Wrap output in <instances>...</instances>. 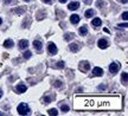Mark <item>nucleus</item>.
Returning a JSON list of instances; mask_svg holds the SVG:
<instances>
[{
  "mask_svg": "<svg viewBox=\"0 0 128 116\" xmlns=\"http://www.w3.org/2000/svg\"><path fill=\"white\" fill-rule=\"evenodd\" d=\"M4 46L5 47H12L13 46V40H12V39H6L4 43Z\"/></svg>",
  "mask_w": 128,
  "mask_h": 116,
  "instance_id": "nucleus-16",
  "label": "nucleus"
},
{
  "mask_svg": "<svg viewBox=\"0 0 128 116\" xmlns=\"http://www.w3.org/2000/svg\"><path fill=\"white\" fill-rule=\"evenodd\" d=\"M87 33H88L87 25H83V26H81V28H80V34H81V36H86Z\"/></svg>",
  "mask_w": 128,
  "mask_h": 116,
  "instance_id": "nucleus-15",
  "label": "nucleus"
},
{
  "mask_svg": "<svg viewBox=\"0 0 128 116\" xmlns=\"http://www.w3.org/2000/svg\"><path fill=\"white\" fill-rule=\"evenodd\" d=\"M122 79H124V83L127 84V72H124V74H122Z\"/></svg>",
  "mask_w": 128,
  "mask_h": 116,
  "instance_id": "nucleus-23",
  "label": "nucleus"
},
{
  "mask_svg": "<svg viewBox=\"0 0 128 116\" xmlns=\"http://www.w3.org/2000/svg\"><path fill=\"white\" fill-rule=\"evenodd\" d=\"M70 21H71L72 24H78L80 23V15H77V14L70 15Z\"/></svg>",
  "mask_w": 128,
  "mask_h": 116,
  "instance_id": "nucleus-13",
  "label": "nucleus"
},
{
  "mask_svg": "<svg viewBox=\"0 0 128 116\" xmlns=\"http://www.w3.org/2000/svg\"><path fill=\"white\" fill-rule=\"evenodd\" d=\"M96 6H97V7H102V6H103V2H102V1H98V2L96 4Z\"/></svg>",
  "mask_w": 128,
  "mask_h": 116,
  "instance_id": "nucleus-27",
  "label": "nucleus"
},
{
  "mask_svg": "<svg viewBox=\"0 0 128 116\" xmlns=\"http://www.w3.org/2000/svg\"><path fill=\"white\" fill-rule=\"evenodd\" d=\"M119 26H120V27H122V26H124V27H127L128 25H127V24H120Z\"/></svg>",
  "mask_w": 128,
  "mask_h": 116,
  "instance_id": "nucleus-30",
  "label": "nucleus"
},
{
  "mask_svg": "<svg viewBox=\"0 0 128 116\" xmlns=\"http://www.w3.org/2000/svg\"><path fill=\"white\" fill-rule=\"evenodd\" d=\"M119 69H120L119 63H112V64L109 65V71L112 74H116V72L119 71Z\"/></svg>",
  "mask_w": 128,
  "mask_h": 116,
  "instance_id": "nucleus-3",
  "label": "nucleus"
},
{
  "mask_svg": "<svg viewBox=\"0 0 128 116\" xmlns=\"http://www.w3.org/2000/svg\"><path fill=\"white\" fill-rule=\"evenodd\" d=\"M55 87H62V82H60V81H56V82H55Z\"/></svg>",
  "mask_w": 128,
  "mask_h": 116,
  "instance_id": "nucleus-25",
  "label": "nucleus"
},
{
  "mask_svg": "<svg viewBox=\"0 0 128 116\" xmlns=\"http://www.w3.org/2000/svg\"><path fill=\"white\" fill-rule=\"evenodd\" d=\"M14 13H18V14L24 13V8H17V9H14Z\"/></svg>",
  "mask_w": 128,
  "mask_h": 116,
  "instance_id": "nucleus-24",
  "label": "nucleus"
},
{
  "mask_svg": "<svg viewBox=\"0 0 128 116\" xmlns=\"http://www.w3.org/2000/svg\"><path fill=\"white\" fill-rule=\"evenodd\" d=\"M75 108L77 110H119L120 96H76Z\"/></svg>",
  "mask_w": 128,
  "mask_h": 116,
  "instance_id": "nucleus-1",
  "label": "nucleus"
},
{
  "mask_svg": "<svg viewBox=\"0 0 128 116\" xmlns=\"http://www.w3.org/2000/svg\"><path fill=\"white\" fill-rule=\"evenodd\" d=\"M28 42L26 39H22V40L19 42V49L25 50V49H28Z\"/></svg>",
  "mask_w": 128,
  "mask_h": 116,
  "instance_id": "nucleus-7",
  "label": "nucleus"
},
{
  "mask_svg": "<svg viewBox=\"0 0 128 116\" xmlns=\"http://www.w3.org/2000/svg\"><path fill=\"white\" fill-rule=\"evenodd\" d=\"M121 1H122L124 4H126V2H127V0H121Z\"/></svg>",
  "mask_w": 128,
  "mask_h": 116,
  "instance_id": "nucleus-34",
  "label": "nucleus"
},
{
  "mask_svg": "<svg viewBox=\"0 0 128 116\" xmlns=\"http://www.w3.org/2000/svg\"><path fill=\"white\" fill-rule=\"evenodd\" d=\"M69 49H70V51L77 52L78 50H80V46H78V44H75V43H72V44H70V45H69Z\"/></svg>",
  "mask_w": 128,
  "mask_h": 116,
  "instance_id": "nucleus-14",
  "label": "nucleus"
},
{
  "mask_svg": "<svg viewBox=\"0 0 128 116\" xmlns=\"http://www.w3.org/2000/svg\"><path fill=\"white\" fill-rule=\"evenodd\" d=\"M68 0H60V2H62V4H64V2H66Z\"/></svg>",
  "mask_w": 128,
  "mask_h": 116,
  "instance_id": "nucleus-32",
  "label": "nucleus"
},
{
  "mask_svg": "<svg viewBox=\"0 0 128 116\" xmlns=\"http://www.w3.org/2000/svg\"><path fill=\"white\" fill-rule=\"evenodd\" d=\"M48 50L50 52L51 55H55L56 52H57V46H56L54 43H49V45H48Z\"/></svg>",
  "mask_w": 128,
  "mask_h": 116,
  "instance_id": "nucleus-5",
  "label": "nucleus"
},
{
  "mask_svg": "<svg viewBox=\"0 0 128 116\" xmlns=\"http://www.w3.org/2000/svg\"><path fill=\"white\" fill-rule=\"evenodd\" d=\"M69 9H71V11H75V9H77L78 7H80V2H77V1H72V2H70L69 4Z\"/></svg>",
  "mask_w": 128,
  "mask_h": 116,
  "instance_id": "nucleus-9",
  "label": "nucleus"
},
{
  "mask_svg": "<svg viewBox=\"0 0 128 116\" xmlns=\"http://www.w3.org/2000/svg\"><path fill=\"white\" fill-rule=\"evenodd\" d=\"M43 2H45V4H52V0H42Z\"/></svg>",
  "mask_w": 128,
  "mask_h": 116,
  "instance_id": "nucleus-28",
  "label": "nucleus"
},
{
  "mask_svg": "<svg viewBox=\"0 0 128 116\" xmlns=\"http://www.w3.org/2000/svg\"><path fill=\"white\" fill-rule=\"evenodd\" d=\"M92 26L94 27H100L101 26V24H102V21H101V19L100 18H94L92 19Z\"/></svg>",
  "mask_w": 128,
  "mask_h": 116,
  "instance_id": "nucleus-11",
  "label": "nucleus"
},
{
  "mask_svg": "<svg viewBox=\"0 0 128 116\" xmlns=\"http://www.w3.org/2000/svg\"><path fill=\"white\" fill-rule=\"evenodd\" d=\"M74 36H75L74 33H66V34H65V40H70V39H72Z\"/></svg>",
  "mask_w": 128,
  "mask_h": 116,
  "instance_id": "nucleus-21",
  "label": "nucleus"
},
{
  "mask_svg": "<svg viewBox=\"0 0 128 116\" xmlns=\"http://www.w3.org/2000/svg\"><path fill=\"white\" fill-rule=\"evenodd\" d=\"M122 18H124V20H127V18H128V13H127V12H124V13H122Z\"/></svg>",
  "mask_w": 128,
  "mask_h": 116,
  "instance_id": "nucleus-26",
  "label": "nucleus"
},
{
  "mask_svg": "<svg viewBox=\"0 0 128 116\" xmlns=\"http://www.w3.org/2000/svg\"><path fill=\"white\" fill-rule=\"evenodd\" d=\"M49 115H51V116L58 115V110H57L56 108H52V109H50V110H49Z\"/></svg>",
  "mask_w": 128,
  "mask_h": 116,
  "instance_id": "nucleus-18",
  "label": "nucleus"
},
{
  "mask_svg": "<svg viewBox=\"0 0 128 116\" xmlns=\"http://www.w3.org/2000/svg\"><path fill=\"white\" fill-rule=\"evenodd\" d=\"M31 55H32V53H31L30 51H25V52L23 53V57L25 58V59H28V58L31 57Z\"/></svg>",
  "mask_w": 128,
  "mask_h": 116,
  "instance_id": "nucleus-19",
  "label": "nucleus"
},
{
  "mask_svg": "<svg viewBox=\"0 0 128 116\" xmlns=\"http://www.w3.org/2000/svg\"><path fill=\"white\" fill-rule=\"evenodd\" d=\"M97 45H98V47H100V49H107V47H108V42H107L106 39H103V38H102V39H100V40H98Z\"/></svg>",
  "mask_w": 128,
  "mask_h": 116,
  "instance_id": "nucleus-6",
  "label": "nucleus"
},
{
  "mask_svg": "<svg viewBox=\"0 0 128 116\" xmlns=\"http://www.w3.org/2000/svg\"><path fill=\"white\" fill-rule=\"evenodd\" d=\"M24 1H30V0H24Z\"/></svg>",
  "mask_w": 128,
  "mask_h": 116,
  "instance_id": "nucleus-37",
  "label": "nucleus"
},
{
  "mask_svg": "<svg viewBox=\"0 0 128 116\" xmlns=\"http://www.w3.org/2000/svg\"><path fill=\"white\" fill-rule=\"evenodd\" d=\"M56 68H58V69H63L64 68V62H58V63L56 64Z\"/></svg>",
  "mask_w": 128,
  "mask_h": 116,
  "instance_id": "nucleus-22",
  "label": "nucleus"
},
{
  "mask_svg": "<svg viewBox=\"0 0 128 116\" xmlns=\"http://www.w3.org/2000/svg\"><path fill=\"white\" fill-rule=\"evenodd\" d=\"M44 101H45V103H50L51 98L50 97H45V98H44Z\"/></svg>",
  "mask_w": 128,
  "mask_h": 116,
  "instance_id": "nucleus-29",
  "label": "nucleus"
},
{
  "mask_svg": "<svg viewBox=\"0 0 128 116\" xmlns=\"http://www.w3.org/2000/svg\"><path fill=\"white\" fill-rule=\"evenodd\" d=\"M89 68H90V64H89L88 62H81V63H80V70H81L82 72L88 71Z\"/></svg>",
  "mask_w": 128,
  "mask_h": 116,
  "instance_id": "nucleus-4",
  "label": "nucleus"
},
{
  "mask_svg": "<svg viewBox=\"0 0 128 116\" xmlns=\"http://www.w3.org/2000/svg\"><path fill=\"white\" fill-rule=\"evenodd\" d=\"M26 85H25V84H18V85H17V87H16V90H17V91H18V93H25V91H26Z\"/></svg>",
  "mask_w": 128,
  "mask_h": 116,
  "instance_id": "nucleus-10",
  "label": "nucleus"
},
{
  "mask_svg": "<svg viewBox=\"0 0 128 116\" xmlns=\"http://www.w3.org/2000/svg\"><path fill=\"white\" fill-rule=\"evenodd\" d=\"M92 75L96 76V77H100V76L103 75V70L101 69V68H94V70H92Z\"/></svg>",
  "mask_w": 128,
  "mask_h": 116,
  "instance_id": "nucleus-8",
  "label": "nucleus"
},
{
  "mask_svg": "<svg viewBox=\"0 0 128 116\" xmlns=\"http://www.w3.org/2000/svg\"><path fill=\"white\" fill-rule=\"evenodd\" d=\"M11 2V0H5V4H10Z\"/></svg>",
  "mask_w": 128,
  "mask_h": 116,
  "instance_id": "nucleus-33",
  "label": "nucleus"
},
{
  "mask_svg": "<svg viewBox=\"0 0 128 116\" xmlns=\"http://www.w3.org/2000/svg\"><path fill=\"white\" fill-rule=\"evenodd\" d=\"M1 23H2V19L0 18V25H1Z\"/></svg>",
  "mask_w": 128,
  "mask_h": 116,
  "instance_id": "nucleus-36",
  "label": "nucleus"
},
{
  "mask_svg": "<svg viewBox=\"0 0 128 116\" xmlns=\"http://www.w3.org/2000/svg\"><path fill=\"white\" fill-rule=\"evenodd\" d=\"M1 96H2V93H1V90H0V98H1Z\"/></svg>",
  "mask_w": 128,
  "mask_h": 116,
  "instance_id": "nucleus-35",
  "label": "nucleus"
},
{
  "mask_svg": "<svg viewBox=\"0 0 128 116\" xmlns=\"http://www.w3.org/2000/svg\"><path fill=\"white\" fill-rule=\"evenodd\" d=\"M28 113H30V108L26 103H20L18 106V114L20 115H28Z\"/></svg>",
  "mask_w": 128,
  "mask_h": 116,
  "instance_id": "nucleus-2",
  "label": "nucleus"
},
{
  "mask_svg": "<svg viewBox=\"0 0 128 116\" xmlns=\"http://www.w3.org/2000/svg\"><path fill=\"white\" fill-rule=\"evenodd\" d=\"M60 109H62V112L66 113V112H69V106H66V104H62V106H60Z\"/></svg>",
  "mask_w": 128,
  "mask_h": 116,
  "instance_id": "nucleus-20",
  "label": "nucleus"
},
{
  "mask_svg": "<svg viewBox=\"0 0 128 116\" xmlns=\"http://www.w3.org/2000/svg\"><path fill=\"white\" fill-rule=\"evenodd\" d=\"M33 46L36 49V51H38V52L42 51V42L40 40H34V42H33Z\"/></svg>",
  "mask_w": 128,
  "mask_h": 116,
  "instance_id": "nucleus-12",
  "label": "nucleus"
},
{
  "mask_svg": "<svg viewBox=\"0 0 128 116\" xmlns=\"http://www.w3.org/2000/svg\"><path fill=\"white\" fill-rule=\"evenodd\" d=\"M94 13H95L94 9H88V11H86V14H84V15H86V18H92V15H94Z\"/></svg>",
  "mask_w": 128,
  "mask_h": 116,
  "instance_id": "nucleus-17",
  "label": "nucleus"
},
{
  "mask_svg": "<svg viewBox=\"0 0 128 116\" xmlns=\"http://www.w3.org/2000/svg\"><path fill=\"white\" fill-rule=\"evenodd\" d=\"M98 88H100L101 90H102V89H106V85H100V87H98Z\"/></svg>",
  "mask_w": 128,
  "mask_h": 116,
  "instance_id": "nucleus-31",
  "label": "nucleus"
}]
</instances>
